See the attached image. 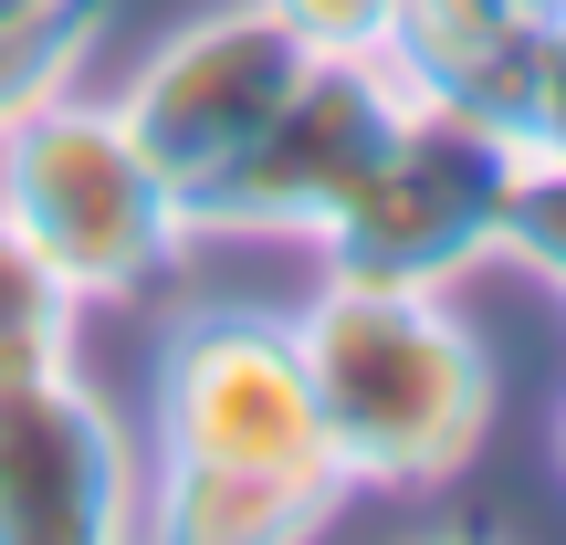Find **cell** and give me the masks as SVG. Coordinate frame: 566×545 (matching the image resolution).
Wrapping results in <instances>:
<instances>
[{"instance_id": "10", "label": "cell", "mask_w": 566, "mask_h": 545, "mask_svg": "<svg viewBox=\"0 0 566 545\" xmlns=\"http://www.w3.org/2000/svg\"><path fill=\"white\" fill-rule=\"evenodd\" d=\"M84 336V294L32 252V231L0 210V378H32V367H63Z\"/></svg>"}, {"instance_id": "12", "label": "cell", "mask_w": 566, "mask_h": 545, "mask_svg": "<svg viewBox=\"0 0 566 545\" xmlns=\"http://www.w3.org/2000/svg\"><path fill=\"white\" fill-rule=\"evenodd\" d=\"M304 53H388L409 0H263Z\"/></svg>"}, {"instance_id": "6", "label": "cell", "mask_w": 566, "mask_h": 545, "mask_svg": "<svg viewBox=\"0 0 566 545\" xmlns=\"http://www.w3.org/2000/svg\"><path fill=\"white\" fill-rule=\"evenodd\" d=\"M294 74H304V42L283 32L263 0H221V11L179 21V32L126 74L116 116H126V137L158 158V179L179 189V200H200V189L263 137V116L283 105ZM189 221H200V210H189Z\"/></svg>"}, {"instance_id": "17", "label": "cell", "mask_w": 566, "mask_h": 545, "mask_svg": "<svg viewBox=\"0 0 566 545\" xmlns=\"http://www.w3.org/2000/svg\"><path fill=\"white\" fill-rule=\"evenodd\" d=\"M556 32H566V21H556Z\"/></svg>"}, {"instance_id": "9", "label": "cell", "mask_w": 566, "mask_h": 545, "mask_svg": "<svg viewBox=\"0 0 566 545\" xmlns=\"http://www.w3.org/2000/svg\"><path fill=\"white\" fill-rule=\"evenodd\" d=\"M147 525L189 535V545H283V535H315L325 504L263 483V472H221V462H147Z\"/></svg>"}, {"instance_id": "7", "label": "cell", "mask_w": 566, "mask_h": 545, "mask_svg": "<svg viewBox=\"0 0 566 545\" xmlns=\"http://www.w3.org/2000/svg\"><path fill=\"white\" fill-rule=\"evenodd\" d=\"M147 525V462L84 357L0 378V545H105Z\"/></svg>"}, {"instance_id": "13", "label": "cell", "mask_w": 566, "mask_h": 545, "mask_svg": "<svg viewBox=\"0 0 566 545\" xmlns=\"http://www.w3.org/2000/svg\"><path fill=\"white\" fill-rule=\"evenodd\" d=\"M504 252H514V263H535L566 294V168H525L514 221H504Z\"/></svg>"}, {"instance_id": "1", "label": "cell", "mask_w": 566, "mask_h": 545, "mask_svg": "<svg viewBox=\"0 0 566 545\" xmlns=\"http://www.w3.org/2000/svg\"><path fill=\"white\" fill-rule=\"evenodd\" d=\"M304 378H315L325 441L346 493H451L493 441V346L451 315L441 283H357L325 273L315 304H294Z\"/></svg>"}, {"instance_id": "4", "label": "cell", "mask_w": 566, "mask_h": 545, "mask_svg": "<svg viewBox=\"0 0 566 545\" xmlns=\"http://www.w3.org/2000/svg\"><path fill=\"white\" fill-rule=\"evenodd\" d=\"M158 451L263 472L325 514L346 504L336 441H325L315 378H304V336L273 304H189L158 336Z\"/></svg>"}, {"instance_id": "5", "label": "cell", "mask_w": 566, "mask_h": 545, "mask_svg": "<svg viewBox=\"0 0 566 545\" xmlns=\"http://www.w3.org/2000/svg\"><path fill=\"white\" fill-rule=\"evenodd\" d=\"M409 95L399 53H304V74L283 84V105L263 116V137L200 189V231L221 242H315L336 221V200L367 179L388 137H399Z\"/></svg>"}, {"instance_id": "14", "label": "cell", "mask_w": 566, "mask_h": 545, "mask_svg": "<svg viewBox=\"0 0 566 545\" xmlns=\"http://www.w3.org/2000/svg\"><path fill=\"white\" fill-rule=\"evenodd\" d=\"M514 126H525L535 168H566V32L535 53V84H525V105H514Z\"/></svg>"}, {"instance_id": "15", "label": "cell", "mask_w": 566, "mask_h": 545, "mask_svg": "<svg viewBox=\"0 0 566 545\" xmlns=\"http://www.w3.org/2000/svg\"><path fill=\"white\" fill-rule=\"evenodd\" d=\"M42 11H63V0H0V21H42Z\"/></svg>"}, {"instance_id": "11", "label": "cell", "mask_w": 566, "mask_h": 545, "mask_svg": "<svg viewBox=\"0 0 566 545\" xmlns=\"http://www.w3.org/2000/svg\"><path fill=\"white\" fill-rule=\"evenodd\" d=\"M105 42V0H63L42 21H0V137H11L32 105H53L84 74V53Z\"/></svg>"}, {"instance_id": "3", "label": "cell", "mask_w": 566, "mask_h": 545, "mask_svg": "<svg viewBox=\"0 0 566 545\" xmlns=\"http://www.w3.org/2000/svg\"><path fill=\"white\" fill-rule=\"evenodd\" d=\"M525 168H535V147H525L514 116H483V105H451V95H409L399 137L367 158V179L315 231V263L357 273V283H441L451 294L472 263L504 252Z\"/></svg>"}, {"instance_id": "16", "label": "cell", "mask_w": 566, "mask_h": 545, "mask_svg": "<svg viewBox=\"0 0 566 545\" xmlns=\"http://www.w3.org/2000/svg\"><path fill=\"white\" fill-rule=\"evenodd\" d=\"M556 472H566V399H556Z\"/></svg>"}, {"instance_id": "2", "label": "cell", "mask_w": 566, "mask_h": 545, "mask_svg": "<svg viewBox=\"0 0 566 545\" xmlns=\"http://www.w3.org/2000/svg\"><path fill=\"white\" fill-rule=\"evenodd\" d=\"M0 210L32 231V252L84 304H147L189 263V242H200L189 200L126 137V116L74 95V84L0 137Z\"/></svg>"}, {"instance_id": "8", "label": "cell", "mask_w": 566, "mask_h": 545, "mask_svg": "<svg viewBox=\"0 0 566 545\" xmlns=\"http://www.w3.org/2000/svg\"><path fill=\"white\" fill-rule=\"evenodd\" d=\"M566 0H409L399 11V74L420 95L483 105V116H514L535 84V53L556 42Z\"/></svg>"}]
</instances>
